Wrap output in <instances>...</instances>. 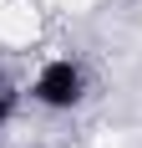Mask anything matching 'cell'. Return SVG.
Masks as SVG:
<instances>
[{
  "instance_id": "7a4b0ae2",
  "label": "cell",
  "mask_w": 142,
  "mask_h": 148,
  "mask_svg": "<svg viewBox=\"0 0 142 148\" xmlns=\"http://www.w3.org/2000/svg\"><path fill=\"white\" fill-rule=\"evenodd\" d=\"M10 107H15V92H10V87H5V82H0V123L10 118Z\"/></svg>"
},
{
  "instance_id": "6da1fadb",
  "label": "cell",
  "mask_w": 142,
  "mask_h": 148,
  "mask_svg": "<svg viewBox=\"0 0 142 148\" xmlns=\"http://www.w3.org/2000/svg\"><path fill=\"white\" fill-rule=\"evenodd\" d=\"M81 66L76 61H46L41 66V77H36V102H46V107H76L81 102Z\"/></svg>"
}]
</instances>
